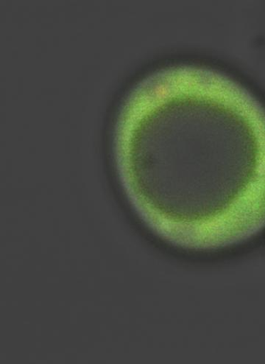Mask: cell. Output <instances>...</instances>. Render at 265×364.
<instances>
[{
    "label": "cell",
    "instance_id": "6da1fadb",
    "mask_svg": "<svg viewBox=\"0 0 265 364\" xmlns=\"http://www.w3.org/2000/svg\"><path fill=\"white\" fill-rule=\"evenodd\" d=\"M229 82L178 93L170 105L167 183L177 201L174 242L183 248L227 247L265 228V107Z\"/></svg>",
    "mask_w": 265,
    "mask_h": 364
}]
</instances>
